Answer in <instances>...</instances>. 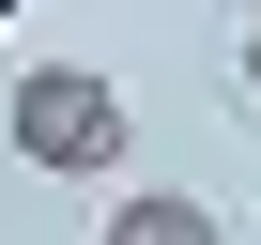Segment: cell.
I'll return each instance as SVG.
<instances>
[{
	"label": "cell",
	"instance_id": "4",
	"mask_svg": "<svg viewBox=\"0 0 261 245\" xmlns=\"http://www.w3.org/2000/svg\"><path fill=\"white\" fill-rule=\"evenodd\" d=\"M0 31H16V0H0Z\"/></svg>",
	"mask_w": 261,
	"mask_h": 245
},
{
	"label": "cell",
	"instance_id": "1",
	"mask_svg": "<svg viewBox=\"0 0 261 245\" xmlns=\"http://www.w3.org/2000/svg\"><path fill=\"white\" fill-rule=\"evenodd\" d=\"M0 122H16V154H31V169H77V184H92V169H123V138H139L123 77H92V62H31Z\"/></svg>",
	"mask_w": 261,
	"mask_h": 245
},
{
	"label": "cell",
	"instance_id": "2",
	"mask_svg": "<svg viewBox=\"0 0 261 245\" xmlns=\"http://www.w3.org/2000/svg\"><path fill=\"white\" fill-rule=\"evenodd\" d=\"M92 245H230V215L215 199H185V184H139V199H108V230Z\"/></svg>",
	"mask_w": 261,
	"mask_h": 245
},
{
	"label": "cell",
	"instance_id": "3",
	"mask_svg": "<svg viewBox=\"0 0 261 245\" xmlns=\"http://www.w3.org/2000/svg\"><path fill=\"white\" fill-rule=\"evenodd\" d=\"M246 92H261V0H246Z\"/></svg>",
	"mask_w": 261,
	"mask_h": 245
}]
</instances>
